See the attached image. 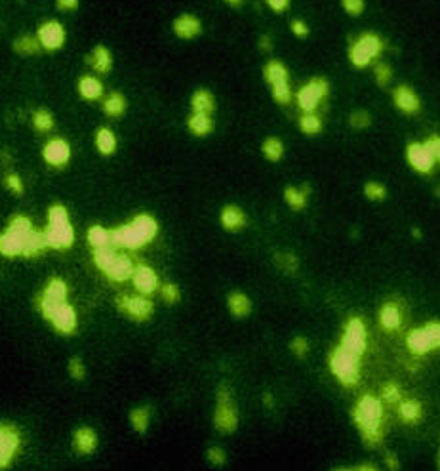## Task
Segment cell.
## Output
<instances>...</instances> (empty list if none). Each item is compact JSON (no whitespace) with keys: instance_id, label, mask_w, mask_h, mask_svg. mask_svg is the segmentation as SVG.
<instances>
[{"instance_id":"cell-1","label":"cell","mask_w":440,"mask_h":471,"mask_svg":"<svg viewBox=\"0 0 440 471\" xmlns=\"http://www.w3.org/2000/svg\"><path fill=\"white\" fill-rule=\"evenodd\" d=\"M352 422L366 446H378L385 439V407L380 397L366 393L351 410Z\"/></svg>"},{"instance_id":"cell-2","label":"cell","mask_w":440,"mask_h":471,"mask_svg":"<svg viewBox=\"0 0 440 471\" xmlns=\"http://www.w3.org/2000/svg\"><path fill=\"white\" fill-rule=\"evenodd\" d=\"M158 221L151 214H136L128 224L111 229V246L126 248V250H139L149 245L158 235Z\"/></svg>"},{"instance_id":"cell-3","label":"cell","mask_w":440,"mask_h":471,"mask_svg":"<svg viewBox=\"0 0 440 471\" xmlns=\"http://www.w3.org/2000/svg\"><path fill=\"white\" fill-rule=\"evenodd\" d=\"M385 50V41L380 33L373 31H364L357 34L347 48V60L351 63L352 69H368L378 62Z\"/></svg>"},{"instance_id":"cell-4","label":"cell","mask_w":440,"mask_h":471,"mask_svg":"<svg viewBox=\"0 0 440 471\" xmlns=\"http://www.w3.org/2000/svg\"><path fill=\"white\" fill-rule=\"evenodd\" d=\"M46 233L48 246L52 250L65 252L75 243V227L69 219V210L60 203H55L48 208V226Z\"/></svg>"},{"instance_id":"cell-5","label":"cell","mask_w":440,"mask_h":471,"mask_svg":"<svg viewBox=\"0 0 440 471\" xmlns=\"http://www.w3.org/2000/svg\"><path fill=\"white\" fill-rule=\"evenodd\" d=\"M36 308L42 313L55 332L63 336L75 334L78 328V315L76 309L69 301H50L44 298H36Z\"/></svg>"},{"instance_id":"cell-6","label":"cell","mask_w":440,"mask_h":471,"mask_svg":"<svg viewBox=\"0 0 440 471\" xmlns=\"http://www.w3.org/2000/svg\"><path fill=\"white\" fill-rule=\"evenodd\" d=\"M34 231L33 221L27 216H14L10 219V224L4 231L0 233V254L4 258H18L23 256L25 250V243H27L29 235Z\"/></svg>"},{"instance_id":"cell-7","label":"cell","mask_w":440,"mask_h":471,"mask_svg":"<svg viewBox=\"0 0 440 471\" xmlns=\"http://www.w3.org/2000/svg\"><path fill=\"white\" fill-rule=\"evenodd\" d=\"M360 359L362 357L355 355L351 351L338 346L332 349V353L328 357V369L334 378L341 382V385L355 388L360 382Z\"/></svg>"},{"instance_id":"cell-8","label":"cell","mask_w":440,"mask_h":471,"mask_svg":"<svg viewBox=\"0 0 440 471\" xmlns=\"http://www.w3.org/2000/svg\"><path fill=\"white\" fill-rule=\"evenodd\" d=\"M330 92H332V86L326 76H312L311 81L305 82L294 94V100L301 113H315L319 111L320 103H324L330 97Z\"/></svg>"},{"instance_id":"cell-9","label":"cell","mask_w":440,"mask_h":471,"mask_svg":"<svg viewBox=\"0 0 440 471\" xmlns=\"http://www.w3.org/2000/svg\"><path fill=\"white\" fill-rule=\"evenodd\" d=\"M238 409L235 401H233V395L231 391L221 385L219 391H217V401H216V410H214V425L219 433L224 435H231L238 430Z\"/></svg>"},{"instance_id":"cell-10","label":"cell","mask_w":440,"mask_h":471,"mask_svg":"<svg viewBox=\"0 0 440 471\" xmlns=\"http://www.w3.org/2000/svg\"><path fill=\"white\" fill-rule=\"evenodd\" d=\"M116 308L136 322H147L155 313V303L143 294H121L116 298Z\"/></svg>"},{"instance_id":"cell-11","label":"cell","mask_w":440,"mask_h":471,"mask_svg":"<svg viewBox=\"0 0 440 471\" xmlns=\"http://www.w3.org/2000/svg\"><path fill=\"white\" fill-rule=\"evenodd\" d=\"M339 346L355 353V355H364L366 348H368V332H366V325L362 321V317L355 315L345 322V327L341 330Z\"/></svg>"},{"instance_id":"cell-12","label":"cell","mask_w":440,"mask_h":471,"mask_svg":"<svg viewBox=\"0 0 440 471\" xmlns=\"http://www.w3.org/2000/svg\"><path fill=\"white\" fill-rule=\"evenodd\" d=\"M404 157H406L408 166L420 176L433 174L434 166H436L433 151L429 149V145L425 142H410L406 145V151H404Z\"/></svg>"},{"instance_id":"cell-13","label":"cell","mask_w":440,"mask_h":471,"mask_svg":"<svg viewBox=\"0 0 440 471\" xmlns=\"http://www.w3.org/2000/svg\"><path fill=\"white\" fill-rule=\"evenodd\" d=\"M21 431L10 423H0V470L14 464L21 451Z\"/></svg>"},{"instance_id":"cell-14","label":"cell","mask_w":440,"mask_h":471,"mask_svg":"<svg viewBox=\"0 0 440 471\" xmlns=\"http://www.w3.org/2000/svg\"><path fill=\"white\" fill-rule=\"evenodd\" d=\"M391 102H393L394 109L406 116L420 115L421 107H423L420 94L410 84H404V82L394 86L393 92H391Z\"/></svg>"},{"instance_id":"cell-15","label":"cell","mask_w":440,"mask_h":471,"mask_svg":"<svg viewBox=\"0 0 440 471\" xmlns=\"http://www.w3.org/2000/svg\"><path fill=\"white\" fill-rule=\"evenodd\" d=\"M36 39L41 42L42 50L46 52H57L65 46L67 41V31L63 27V23L57 20H48L36 29Z\"/></svg>"},{"instance_id":"cell-16","label":"cell","mask_w":440,"mask_h":471,"mask_svg":"<svg viewBox=\"0 0 440 471\" xmlns=\"http://www.w3.org/2000/svg\"><path fill=\"white\" fill-rule=\"evenodd\" d=\"M71 157H73V149L67 139H63V137H52L42 147V158L52 168L67 166L71 163Z\"/></svg>"},{"instance_id":"cell-17","label":"cell","mask_w":440,"mask_h":471,"mask_svg":"<svg viewBox=\"0 0 440 471\" xmlns=\"http://www.w3.org/2000/svg\"><path fill=\"white\" fill-rule=\"evenodd\" d=\"M204 31L202 20L195 14H179L172 21V33L179 41H193L198 39Z\"/></svg>"},{"instance_id":"cell-18","label":"cell","mask_w":440,"mask_h":471,"mask_svg":"<svg viewBox=\"0 0 440 471\" xmlns=\"http://www.w3.org/2000/svg\"><path fill=\"white\" fill-rule=\"evenodd\" d=\"M132 282L137 292L143 296H151L160 288V279L155 269L147 264H136L134 267V275H132Z\"/></svg>"},{"instance_id":"cell-19","label":"cell","mask_w":440,"mask_h":471,"mask_svg":"<svg viewBox=\"0 0 440 471\" xmlns=\"http://www.w3.org/2000/svg\"><path fill=\"white\" fill-rule=\"evenodd\" d=\"M378 322H380L381 330H385L389 334L397 332L402 327V322H404L402 308L397 301H385L380 308V313H378Z\"/></svg>"},{"instance_id":"cell-20","label":"cell","mask_w":440,"mask_h":471,"mask_svg":"<svg viewBox=\"0 0 440 471\" xmlns=\"http://www.w3.org/2000/svg\"><path fill=\"white\" fill-rule=\"evenodd\" d=\"M219 226L229 233L242 231L244 227L248 226V216H246V212L240 206L225 205L219 210Z\"/></svg>"},{"instance_id":"cell-21","label":"cell","mask_w":440,"mask_h":471,"mask_svg":"<svg viewBox=\"0 0 440 471\" xmlns=\"http://www.w3.org/2000/svg\"><path fill=\"white\" fill-rule=\"evenodd\" d=\"M406 348L412 355H418V357L425 355V353H429V351H434L433 338H431V334H429V330H427L425 325L420 328H413V330L408 332Z\"/></svg>"},{"instance_id":"cell-22","label":"cell","mask_w":440,"mask_h":471,"mask_svg":"<svg viewBox=\"0 0 440 471\" xmlns=\"http://www.w3.org/2000/svg\"><path fill=\"white\" fill-rule=\"evenodd\" d=\"M134 267L136 264L132 261L128 254H116V258L113 260V264L107 267V279L111 282H124V280L132 279V275H134Z\"/></svg>"},{"instance_id":"cell-23","label":"cell","mask_w":440,"mask_h":471,"mask_svg":"<svg viewBox=\"0 0 440 471\" xmlns=\"http://www.w3.org/2000/svg\"><path fill=\"white\" fill-rule=\"evenodd\" d=\"M282 198H284L286 206L294 212H301L309 205V198H311V187L305 184L301 187L298 185H286L284 191H282Z\"/></svg>"},{"instance_id":"cell-24","label":"cell","mask_w":440,"mask_h":471,"mask_svg":"<svg viewBox=\"0 0 440 471\" xmlns=\"http://www.w3.org/2000/svg\"><path fill=\"white\" fill-rule=\"evenodd\" d=\"M187 132L195 137H206L214 132V115H206V113H193L191 111L187 121H185Z\"/></svg>"},{"instance_id":"cell-25","label":"cell","mask_w":440,"mask_h":471,"mask_svg":"<svg viewBox=\"0 0 440 471\" xmlns=\"http://www.w3.org/2000/svg\"><path fill=\"white\" fill-rule=\"evenodd\" d=\"M73 446L82 456H90L97 449V433L88 425H81L73 433Z\"/></svg>"},{"instance_id":"cell-26","label":"cell","mask_w":440,"mask_h":471,"mask_svg":"<svg viewBox=\"0 0 440 471\" xmlns=\"http://www.w3.org/2000/svg\"><path fill=\"white\" fill-rule=\"evenodd\" d=\"M86 62L90 63V67L94 69L95 73L107 75L109 71L113 69V54H111V50H109L107 46L97 44V46H94L92 52L86 55Z\"/></svg>"},{"instance_id":"cell-27","label":"cell","mask_w":440,"mask_h":471,"mask_svg":"<svg viewBox=\"0 0 440 471\" xmlns=\"http://www.w3.org/2000/svg\"><path fill=\"white\" fill-rule=\"evenodd\" d=\"M261 73H263V81L267 82L269 88L282 84V82H290V71L286 67V63L280 60H269L263 65Z\"/></svg>"},{"instance_id":"cell-28","label":"cell","mask_w":440,"mask_h":471,"mask_svg":"<svg viewBox=\"0 0 440 471\" xmlns=\"http://www.w3.org/2000/svg\"><path fill=\"white\" fill-rule=\"evenodd\" d=\"M189 107L193 113H206L214 115L216 113V96L208 88H197L191 94Z\"/></svg>"},{"instance_id":"cell-29","label":"cell","mask_w":440,"mask_h":471,"mask_svg":"<svg viewBox=\"0 0 440 471\" xmlns=\"http://www.w3.org/2000/svg\"><path fill=\"white\" fill-rule=\"evenodd\" d=\"M76 90H78V96L86 102H97L103 97V82L97 76L82 75L76 82Z\"/></svg>"},{"instance_id":"cell-30","label":"cell","mask_w":440,"mask_h":471,"mask_svg":"<svg viewBox=\"0 0 440 471\" xmlns=\"http://www.w3.org/2000/svg\"><path fill=\"white\" fill-rule=\"evenodd\" d=\"M94 144L97 153L102 155V157H111V155H115L116 147H118V139H116V134L107 126H102V128H97L94 136Z\"/></svg>"},{"instance_id":"cell-31","label":"cell","mask_w":440,"mask_h":471,"mask_svg":"<svg viewBox=\"0 0 440 471\" xmlns=\"http://www.w3.org/2000/svg\"><path fill=\"white\" fill-rule=\"evenodd\" d=\"M227 309L233 317L237 319H244L252 313V300L248 294L240 292V290H235L227 296Z\"/></svg>"},{"instance_id":"cell-32","label":"cell","mask_w":440,"mask_h":471,"mask_svg":"<svg viewBox=\"0 0 440 471\" xmlns=\"http://www.w3.org/2000/svg\"><path fill=\"white\" fill-rule=\"evenodd\" d=\"M399 418L404 423H410V425H415V423L421 422L423 418V404L418 401V399H402L399 404Z\"/></svg>"},{"instance_id":"cell-33","label":"cell","mask_w":440,"mask_h":471,"mask_svg":"<svg viewBox=\"0 0 440 471\" xmlns=\"http://www.w3.org/2000/svg\"><path fill=\"white\" fill-rule=\"evenodd\" d=\"M39 298L50 301H67L69 298V287L67 282L60 277H52L48 280L46 287L42 288V292L39 294Z\"/></svg>"},{"instance_id":"cell-34","label":"cell","mask_w":440,"mask_h":471,"mask_svg":"<svg viewBox=\"0 0 440 471\" xmlns=\"http://www.w3.org/2000/svg\"><path fill=\"white\" fill-rule=\"evenodd\" d=\"M50 248L46 240V233L34 229L31 235H29L27 243H25V250H23V258L27 260H33V258H39L41 254H44Z\"/></svg>"},{"instance_id":"cell-35","label":"cell","mask_w":440,"mask_h":471,"mask_svg":"<svg viewBox=\"0 0 440 471\" xmlns=\"http://www.w3.org/2000/svg\"><path fill=\"white\" fill-rule=\"evenodd\" d=\"M284 153H286L284 142H282L280 137L269 136L261 142V155H263L265 161H269V163H280V161L284 158Z\"/></svg>"},{"instance_id":"cell-36","label":"cell","mask_w":440,"mask_h":471,"mask_svg":"<svg viewBox=\"0 0 440 471\" xmlns=\"http://www.w3.org/2000/svg\"><path fill=\"white\" fill-rule=\"evenodd\" d=\"M298 128L303 136H319L324 130V121L319 115V111L315 113H301L298 121Z\"/></svg>"},{"instance_id":"cell-37","label":"cell","mask_w":440,"mask_h":471,"mask_svg":"<svg viewBox=\"0 0 440 471\" xmlns=\"http://www.w3.org/2000/svg\"><path fill=\"white\" fill-rule=\"evenodd\" d=\"M126 107H128V103H126V97L122 96L121 92H113V94L103 97V113L111 118H118V116L124 115Z\"/></svg>"},{"instance_id":"cell-38","label":"cell","mask_w":440,"mask_h":471,"mask_svg":"<svg viewBox=\"0 0 440 471\" xmlns=\"http://www.w3.org/2000/svg\"><path fill=\"white\" fill-rule=\"evenodd\" d=\"M128 422L130 428L136 431V433H139V435L147 433L151 425V409L149 407H137V409L130 412Z\"/></svg>"},{"instance_id":"cell-39","label":"cell","mask_w":440,"mask_h":471,"mask_svg":"<svg viewBox=\"0 0 440 471\" xmlns=\"http://www.w3.org/2000/svg\"><path fill=\"white\" fill-rule=\"evenodd\" d=\"M12 48L20 55H34L41 52L42 46L36 39V34H20L12 44Z\"/></svg>"},{"instance_id":"cell-40","label":"cell","mask_w":440,"mask_h":471,"mask_svg":"<svg viewBox=\"0 0 440 471\" xmlns=\"http://www.w3.org/2000/svg\"><path fill=\"white\" fill-rule=\"evenodd\" d=\"M362 195H364L370 203H383L387 197H389V189L383 182H378V179H370L362 185Z\"/></svg>"},{"instance_id":"cell-41","label":"cell","mask_w":440,"mask_h":471,"mask_svg":"<svg viewBox=\"0 0 440 471\" xmlns=\"http://www.w3.org/2000/svg\"><path fill=\"white\" fill-rule=\"evenodd\" d=\"M372 73H373V81H376V84H378L380 88H387V86H389L394 78V71H393V67H391V63L381 62V60H378V62L373 63Z\"/></svg>"},{"instance_id":"cell-42","label":"cell","mask_w":440,"mask_h":471,"mask_svg":"<svg viewBox=\"0 0 440 471\" xmlns=\"http://www.w3.org/2000/svg\"><path fill=\"white\" fill-rule=\"evenodd\" d=\"M31 123H33V128L41 134H46V132L54 130L55 118L54 115L48 109H36L31 116Z\"/></svg>"},{"instance_id":"cell-43","label":"cell","mask_w":440,"mask_h":471,"mask_svg":"<svg viewBox=\"0 0 440 471\" xmlns=\"http://www.w3.org/2000/svg\"><path fill=\"white\" fill-rule=\"evenodd\" d=\"M86 239H88L92 248L111 246V229H105L103 226H92L86 231Z\"/></svg>"},{"instance_id":"cell-44","label":"cell","mask_w":440,"mask_h":471,"mask_svg":"<svg viewBox=\"0 0 440 471\" xmlns=\"http://www.w3.org/2000/svg\"><path fill=\"white\" fill-rule=\"evenodd\" d=\"M94 264L95 267L99 269V271H107V267L113 264V260L116 258V250L115 246H102V248H94Z\"/></svg>"},{"instance_id":"cell-45","label":"cell","mask_w":440,"mask_h":471,"mask_svg":"<svg viewBox=\"0 0 440 471\" xmlns=\"http://www.w3.org/2000/svg\"><path fill=\"white\" fill-rule=\"evenodd\" d=\"M372 115L366 109H355L349 115V126L352 130H368L372 126Z\"/></svg>"},{"instance_id":"cell-46","label":"cell","mask_w":440,"mask_h":471,"mask_svg":"<svg viewBox=\"0 0 440 471\" xmlns=\"http://www.w3.org/2000/svg\"><path fill=\"white\" fill-rule=\"evenodd\" d=\"M380 399L385 404H393V407H397V404H399L400 401H402V393H400V388L394 382L383 383V388H381Z\"/></svg>"},{"instance_id":"cell-47","label":"cell","mask_w":440,"mask_h":471,"mask_svg":"<svg viewBox=\"0 0 440 471\" xmlns=\"http://www.w3.org/2000/svg\"><path fill=\"white\" fill-rule=\"evenodd\" d=\"M275 264H277L278 269H282L284 273H296L299 267L298 258L291 252H280L275 256Z\"/></svg>"},{"instance_id":"cell-48","label":"cell","mask_w":440,"mask_h":471,"mask_svg":"<svg viewBox=\"0 0 440 471\" xmlns=\"http://www.w3.org/2000/svg\"><path fill=\"white\" fill-rule=\"evenodd\" d=\"M339 6L349 18H360L366 12V0H339Z\"/></svg>"},{"instance_id":"cell-49","label":"cell","mask_w":440,"mask_h":471,"mask_svg":"<svg viewBox=\"0 0 440 471\" xmlns=\"http://www.w3.org/2000/svg\"><path fill=\"white\" fill-rule=\"evenodd\" d=\"M158 290H160V296H163V300L168 306H176L177 301L181 300V290H179L176 282H164Z\"/></svg>"},{"instance_id":"cell-50","label":"cell","mask_w":440,"mask_h":471,"mask_svg":"<svg viewBox=\"0 0 440 471\" xmlns=\"http://www.w3.org/2000/svg\"><path fill=\"white\" fill-rule=\"evenodd\" d=\"M290 351L296 357H299V359H303V357L309 355L311 343H309V340H307L305 336H296V338L290 341Z\"/></svg>"},{"instance_id":"cell-51","label":"cell","mask_w":440,"mask_h":471,"mask_svg":"<svg viewBox=\"0 0 440 471\" xmlns=\"http://www.w3.org/2000/svg\"><path fill=\"white\" fill-rule=\"evenodd\" d=\"M67 372H69V376L73 378V380H76V382L84 380V378H86V367H84L82 359H78V357H73V359H71V361H69V364H67Z\"/></svg>"},{"instance_id":"cell-52","label":"cell","mask_w":440,"mask_h":471,"mask_svg":"<svg viewBox=\"0 0 440 471\" xmlns=\"http://www.w3.org/2000/svg\"><path fill=\"white\" fill-rule=\"evenodd\" d=\"M290 31L296 39H299V41L309 39V34H311V27H309L307 21H303L301 18H296V20L290 21Z\"/></svg>"},{"instance_id":"cell-53","label":"cell","mask_w":440,"mask_h":471,"mask_svg":"<svg viewBox=\"0 0 440 471\" xmlns=\"http://www.w3.org/2000/svg\"><path fill=\"white\" fill-rule=\"evenodd\" d=\"M4 185H6L8 191H12L14 195H23L25 193V185H23V179L14 174V172H8L4 176Z\"/></svg>"},{"instance_id":"cell-54","label":"cell","mask_w":440,"mask_h":471,"mask_svg":"<svg viewBox=\"0 0 440 471\" xmlns=\"http://www.w3.org/2000/svg\"><path fill=\"white\" fill-rule=\"evenodd\" d=\"M206 460L210 462L212 465H224L227 462V452L221 449V446H210L206 451Z\"/></svg>"},{"instance_id":"cell-55","label":"cell","mask_w":440,"mask_h":471,"mask_svg":"<svg viewBox=\"0 0 440 471\" xmlns=\"http://www.w3.org/2000/svg\"><path fill=\"white\" fill-rule=\"evenodd\" d=\"M265 6L269 8L271 12H275V14H284V12H288V8H290L291 0H263Z\"/></svg>"},{"instance_id":"cell-56","label":"cell","mask_w":440,"mask_h":471,"mask_svg":"<svg viewBox=\"0 0 440 471\" xmlns=\"http://www.w3.org/2000/svg\"><path fill=\"white\" fill-rule=\"evenodd\" d=\"M425 144L429 145V149L433 151L434 158H436V164H440V136L439 134H431L427 137Z\"/></svg>"},{"instance_id":"cell-57","label":"cell","mask_w":440,"mask_h":471,"mask_svg":"<svg viewBox=\"0 0 440 471\" xmlns=\"http://www.w3.org/2000/svg\"><path fill=\"white\" fill-rule=\"evenodd\" d=\"M427 330H429V334L433 338L434 349H440V321H431L425 325Z\"/></svg>"},{"instance_id":"cell-58","label":"cell","mask_w":440,"mask_h":471,"mask_svg":"<svg viewBox=\"0 0 440 471\" xmlns=\"http://www.w3.org/2000/svg\"><path fill=\"white\" fill-rule=\"evenodd\" d=\"M81 0H55V8L61 12H75Z\"/></svg>"},{"instance_id":"cell-59","label":"cell","mask_w":440,"mask_h":471,"mask_svg":"<svg viewBox=\"0 0 440 471\" xmlns=\"http://www.w3.org/2000/svg\"><path fill=\"white\" fill-rule=\"evenodd\" d=\"M258 46L261 52H271L273 50V36L271 34L263 33L261 36L258 39Z\"/></svg>"},{"instance_id":"cell-60","label":"cell","mask_w":440,"mask_h":471,"mask_svg":"<svg viewBox=\"0 0 440 471\" xmlns=\"http://www.w3.org/2000/svg\"><path fill=\"white\" fill-rule=\"evenodd\" d=\"M383 462H385V465L391 471H397L400 467L399 456H397V454H394V452H391V451L385 452V460H383Z\"/></svg>"},{"instance_id":"cell-61","label":"cell","mask_w":440,"mask_h":471,"mask_svg":"<svg viewBox=\"0 0 440 471\" xmlns=\"http://www.w3.org/2000/svg\"><path fill=\"white\" fill-rule=\"evenodd\" d=\"M351 470H359V471H378L380 467L373 464H360V465H355V467H351Z\"/></svg>"},{"instance_id":"cell-62","label":"cell","mask_w":440,"mask_h":471,"mask_svg":"<svg viewBox=\"0 0 440 471\" xmlns=\"http://www.w3.org/2000/svg\"><path fill=\"white\" fill-rule=\"evenodd\" d=\"M263 404H265V407H267V409H273V404H275V401H273L271 393H265V395H263Z\"/></svg>"},{"instance_id":"cell-63","label":"cell","mask_w":440,"mask_h":471,"mask_svg":"<svg viewBox=\"0 0 440 471\" xmlns=\"http://www.w3.org/2000/svg\"><path fill=\"white\" fill-rule=\"evenodd\" d=\"M224 2H227L229 6H240L244 0H224Z\"/></svg>"},{"instance_id":"cell-64","label":"cell","mask_w":440,"mask_h":471,"mask_svg":"<svg viewBox=\"0 0 440 471\" xmlns=\"http://www.w3.org/2000/svg\"><path fill=\"white\" fill-rule=\"evenodd\" d=\"M439 470H440V451H439Z\"/></svg>"}]
</instances>
